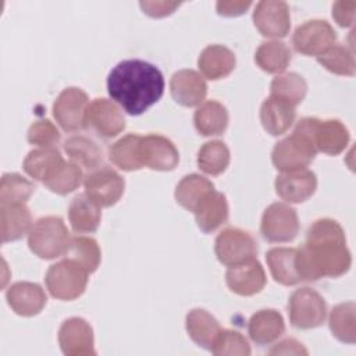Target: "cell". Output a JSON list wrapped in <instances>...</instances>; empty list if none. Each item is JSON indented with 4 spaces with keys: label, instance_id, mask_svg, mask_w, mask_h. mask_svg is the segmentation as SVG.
Listing matches in <instances>:
<instances>
[{
    "label": "cell",
    "instance_id": "f1b7e54d",
    "mask_svg": "<svg viewBox=\"0 0 356 356\" xmlns=\"http://www.w3.org/2000/svg\"><path fill=\"white\" fill-rule=\"evenodd\" d=\"M193 122L200 135L217 136L224 134L228 127V111L221 103L209 100L197 107Z\"/></svg>",
    "mask_w": 356,
    "mask_h": 356
},
{
    "label": "cell",
    "instance_id": "5b68a950",
    "mask_svg": "<svg viewBox=\"0 0 356 356\" xmlns=\"http://www.w3.org/2000/svg\"><path fill=\"white\" fill-rule=\"evenodd\" d=\"M88 275L89 273L82 266L65 257L49 267L46 273V286L53 298L74 300L85 292Z\"/></svg>",
    "mask_w": 356,
    "mask_h": 356
},
{
    "label": "cell",
    "instance_id": "8d00e7d4",
    "mask_svg": "<svg viewBox=\"0 0 356 356\" xmlns=\"http://www.w3.org/2000/svg\"><path fill=\"white\" fill-rule=\"evenodd\" d=\"M65 257L72 259L89 274L95 273L102 260V252L97 242L89 236H72Z\"/></svg>",
    "mask_w": 356,
    "mask_h": 356
},
{
    "label": "cell",
    "instance_id": "7402d4cb",
    "mask_svg": "<svg viewBox=\"0 0 356 356\" xmlns=\"http://www.w3.org/2000/svg\"><path fill=\"white\" fill-rule=\"evenodd\" d=\"M248 332L254 343L270 345L285 332V323L277 310L263 309L250 317Z\"/></svg>",
    "mask_w": 356,
    "mask_h": 356
},
{
    "label": "cell",
    "instance_id": "52a82bcc",
    "mask_svg": "<svg viewBox=\"0 0 356 356\" xmlns=\"http://www.w3.org/2000/svg\"><path fill=\"white\" fill-rule=\"evenodd\" d=\"M299 124L309 134L317 152L337 156L345 150L349 142V132L339 120H318L306 117Z\"/></svg>",
    "mask_w": 356,
    "mask_h": 356
},
{
    "label": "cell",
    "instance_id": "cb8c5ba5",
    "mask_svg": "<svg viewBox=\"0 0 356 356\" xmlns=\"http://www.w3.org/2000/svg\"><path fill=\"white\" fill-rule=\"evenodd\" d=\"M296 117L295 107L277 97H267L260 107V121L263 128L273 136L285 134Z\"/></svg>",
    "mask_w": 356,
    "mask_h": 356
},
{
    "label": "cell",
    "instance_id": "f546056e",
    "mask_svg": "<svg viewBox=\"0 0 356 356\" xmlns=\"http://www.w3.org/2000/svg\"><path fill=\"white\" fill-rule=\"evenodd\" d=\"M63 163L64 159L56 147H40L28 153L22 167L31 178L44 182Z\"/></svg>",
    "mask_w": 356,
    "mask_h": 356
},
{
    "label": "cell",
    "instance_id": "d4e9b609",
    "mask_svg": "<svg viewBox=\"0 0 356 356\" xmlns=\"http://www.w3.org/2000/svg\"><path fill=\"white\" fill-rule=\"evenodd\" d=\"M193 213L200 231L204 234L214 232L228 220L227 197L214 189L197 204Z\"/></svg>",
    "mask_w": 356,
    "mask_h": 356
},
{
    "label": "cell",
    "instance_id": "83f0119b",
    "mask_svg": "<svg viewBox=\"0 0 356 356\" xmlns=\"http://www.w3.org/2000/svg\"><path fill=\"white\" fill-rule=\"evenodd\" d=\"M100 209L86 195L75 196L68 207V220L72 229L78 234L95 232L102 220Z\"/></svg>",
    "mask_w": 356,
    "mask_h": 356
},
{
    "label": "cell",
    "instance_id": "9a60e30c",
    "mask_svg": "<svg viewBox=\"0 0 356 356\" xmlns=\"http://www.w3.org/2000/svg\"><path fill=\"white\" fill-rule=\"evenodd\" d=\"M253 22L263 36L284 38L291 29L289 7L285 1H259L253 11Z\"/></svg>",
    "mask_w": 356,
    "mask_h": 356
},
{
    "label": "cell",
    "instance_id": "836d02e7",
    "mask_svg": "<svg viewBox=\"0 0 356 356\" xmlns=\"http://www.w3.org/2000/svg\"><path fill=\"white\" fill-rule=\"evenodd\" d=\"M356 305L355 302H345L337 305L328 318L332 335L345 343L356 342Z\"/></svg>",
    "mask_w": 356,
    "mask_h": 356
},
{
    "label": "cell",
    "instance_id": "d590c367",
    "mask_svg": "<svg viewBox=\"0 0 356 356\" xmlns=\"http://www.w3.org/2000/svg\"><path fill=\"white\" fill-rule=\"evenodd\" d=\"M140 135L129 134L124 138L118 139L115 143L111 145L108 150L110 161L124 170V171H136L142 168V164L138 157V145H139Z\"/></svg>",
    "mask_w": 356,
    "mask_h": 356
},
{
    "label": "cell",
    "instance_id": "484cf974",
    "mask_svg": "<svg viewBox=\"0 0 356 356\" xmlns=\"http://www.w3.org/2000/svg\"><path fill=\"white\" fill-rule=\"evenodd\" d=\"M1 242H13L29 234L32 228V216L25 203L0 204Z\"/></svg>",
    "mask_w": 356,
    "mask_h": 356
},
{
    "label": "cell",
    "instance_id": "7bdbcfd3",
    "mask_svg": "<svg viewBox=\"0 0 356 356\" xmlns=\"http://www.w3.org/2000/svg\"><path fill=\"white\" fill-rule=\"evenodd\" d=\"M61 135L56 125L47 120H36L28 129V142L39 147H54L58 145Z\"/></svg>",
    "mask_w": 356,
    "mask_h": 356
},
{
    "label": "cell",
    "instance_id": "74e56055",
    "mask_svg": "<svg viewBox=\"0 0 356 356\" xmlns=\"http://www.w3.org/2000/svg\"><path fill=\"white\" fill-rule=\"evenodd\" d=\"M229 164V150L221 140L206 142L197 152V165L209 175H220Z\"/></svg>",
    "mask_w": 356,
    "mask_h": 356
},
{
    "label": "cell",
    "instance_id": "d6a6232c",
    "mask_svg": "<svg viewBox=\"0 0 356 356\" xmlns=\"http://www.w3.org/2000/svg\"><path fill=\"white\" fill-rule=\"evenodd\" d=\"M254 61L268 74H281L291 63V50L280 40L263 42L256 50Z\"/></svg>",
    "mask_w": 356,
    "mask_h": 356
},
{
    "label": "cell",
    "instance_id": "277c9868",
    "mask_svg": "<svg viewBox=\"0 0 356 356\" xmlns=\"http://www.w3.org/2000/svg\"><path fill=\"white\" fill-rule=\"evenodd\" d=\"M316 153L317 150L309 134L298 122L292 135L275 143L271 160L275 168L281 172H291L305 170L314 160Z\"/></svg>",
    "mask_w": 356,
    "mask_h": 356
},
{
    "label": "cell",
    "instance_id": "ba28073f",
    "mask_svg": "<svg viewBox=\"0 0 356 356\" xmlns=\"http://www.w3.org/2000/svg\"><path fill=\"white\" fill-rule=\"evenodd\" d=\"M214 252L220 263L231 267L256 259L257 243L249 232L229 227L216 238Z\"/></svg>",
    "mask_w": 356,
    "mask_h": 356
},
{
    "label": "cell",
    "instance_id": "ab89813d",
    "mask_svg": "<svg viewBox=\"0 0 356 356\" xmlns=\"http://www.w3.org/2000/svg\"><path fill=\"white\" fill-rule=\"evenodd\" d=\"M82 179L83 172L79 164L74 161H64L57 168V171L43 184L49 191L57 195H67L75 191L82 184Z\"/></svg>",
    "mask_w": 356,
    "mask_h": 356
},
{
    "label": "cell",
    "instance_id": "8992f818",
    "mask_svg": "<svg viewBox=\"0 0 356 356\" xmlns=\"http://www.w3.org/2000/svg\"><path fill=\"white\" fill-rule=\"evenodd\" d=\"M288 309L291 324L299 330L320 327L327 317V303L324 298L310 288H299L292 292Z\"/></svg>",
    "mask_w": 356,
    "mask_h": 356
},
{
    "label": "cell",
    "instance_id": "d6986e66",
    "mask_svg": "<svg viewBox=\"0 0 356 356\" xmlns=\"http://www.w3.org/2000/svg\"><path fill=\"white\" fill-rule=\"evenodd\" d=\"M170 92L178 104L195 107L203 103L207 95V85L203 76L195 70H181L171 76Z\"/></svg>",
    "mask_w": 356,
    "mask_h": 356
},
{
    "label": "cell",
    "instance_id": "b9f144b4",
    "mask_svg": "<svg viewBox=\"0 0 356 356\" xmlns=\"http://www.w3.org/2000/svg\"><path fill=\"white\" fill-rule=\"evenodd\" d=\"M211 353L216 356H249L250 345L241 332L221 330L213 343Z\"/></svg>",
    "mask_w": 356,
    "mask_h": 356
},
{
    "label": "cell",
    "instance_id": "9c48e42d",
    "mask_svg": "<svg viewBox=\"0 0 356 356\" xmlns=\"http://www.w3.org/2000/svg\"><path fill=\"white\" fill-rule=\"evenodd\" d=\"M260 231L264 239L273 243L293 241L299 232L296 210L286 203L270 204L263 213Z\"/></svg>",
    "mask_w": 356,
    "mask_h": 356
},
{
    "label": "cell",
    "instance_id": "8fae6325",
    "mask_svg": "<svg viewBox=\"0 0 356 356\" xmlns=\"http://www.w3.org/2000/svg\"><path fill=\"white\" fill-rule=\"evenodd\" d=\"M85 195L99 207L114 206L124 193V178L110 167H100L86 175Z\"/></svg>",
    "mask_w": 356,
    "mask_h": 356
},
{
    "label": "cell",
    "instance_id": "44dd1931",
    "mask_svg": "<svg viewBox=\"0 0 356 356\" xmlns=\"http://www.w3.org/2000/svg\"><path fill=\"white\" fill-rule=\"evenodd\" d=\"M266 261L275 282L291 286L302 282L298 261V249L273 248L266 253Z\"/></svg>",
    "mask_w": 356,
    "mask_h": 356
},
{
    "label": "cell",
    "instance_id": "ee69618b",
    "mask_svg": "<svg viewBox=\"0 0 356 356\" xmlns=\"http://www.w3.org/2000/svg\"><path fill=\"white\" fill-rule=\"evenodd\" d=\"M355 1H337L332 4V17L339 26H352L355 19Z\"/></svg>",
    "mask_w": 356,
    "mask_h": 356
},
{
    "label": "cell",
    "instance_id": "3957f363",
    "mask_svg": "<svg viewBox=\"0 0 356 356\" xmlns=\"http://www.w3.org/2000/svg\"><path fill=\"white\" fill-rule=\"evenodd\" d=\"M71 235L63 218L47 216L39 218L28 236L29 249L40 259L51 260L64 256L68 250Z\"/></svg>",
    "mask_w": 356,
    "mask_h": 356
},
{
    "label": "cell",
    "instance_id": "60d3db41",
    "mask_svg": "<svg viewBox=\"0 0 356 356\" xmlns=\"http://www.w3.org/2000/svg\"><path fill=\"white\" fill-rule=\"evenodd\" d=\"M317 61L330 72L342 75V76H353L356 71V64L353 58L352 50H349L343 44H334L324 54L317 57Z\"/></svg>",
    "mask_w": 356,
    "mask_h": 356
},
{
    "label": "cell",
    "instance_id": "30bf717a",
    "mask_svg": "<svg viewBox=\"0 0 356 356\" xmlns=\"http://www.w3.org/2000/svg\"><path fill=\"white\" fill-rule=\"evenodd\" d=\"M337 33L324 19H310L299 25L292 36L295 50L305 56H321L335 44Z\"/></svg>",
    "mask_w": 356,
    "mask_h": 356
},
{
    "label": "cell",
    "instance_id": "4dcf8cb0",
    "mask_svg": "<svg viewBox=\"0 0 356 356\" xmlns=\"http://www.w3.org/2000/svg\"><path fill=\"white\" fill-rule=\"evenodd\" d=\"M214 191L211 181L199 174H189L184 177L175 188V200L188 211H195L197 204Z\"/></svg>",
    "mask_w": 356,
    "mask_h": 356
},
{
    "label": "cell",
    "instance_id": "4fadbf2b",
    "mask_svg": "<svg viewBox=\"0 0 356 356\" xmlns=\"http://www.w3.org/2000/svg\"><path fill=\"white\" fill-rule=\"evenodd\" d=\"M89 106L88 95L79 88L64 89L53 104V115L65 132L85 128V113Z\"/></svg>",
    "mask_w": 356,
    "mask_h": 356
},
{
    "label": "cell",
    "instance_id": "7a4b0ae2",
    "mask_svg": "<svg viewBox=\"0 0 356 356\" xmlns=\"http://www.w3.org/2000/svg\"><path fill=\"white\" fill-rule=\"evenodd\" d=\"M161 71L143 60L120 61L107 76V92L125 113L140 115L164 93Z\"/></svg>",
    "mask_w": 356,
    "mask_h": 356
},
{
    "label": "cell",
    "instance_id": "ffe728a7",
    "mask_svg": "<svg viewBox=\"0 0 356 356\" xmlns=\"http://www.w3.org/2000/svg\"><path fill=\"white\" fill-rule=\"evenodd\" d=\"M8 306L24 317H32L42 312L46 306L47 296L40 285L26 281L13 284L6 293Z\"/></svg>",
    "mask_w": 356,
    "mask_h": 356
},
{
    "label": "cell",
    "instance_id": "f6af8a7d",
    "mask_svg": "<svg viewBox=\"0 0 356 356\" xmlns=\"http://www.w3.org/2000/svg\"><path fill=\"white\" fill-rule=\"evenodd\" d=\"M140 8L145 14L153 17V18H161L165 15H170L174 13L177 7H179V3L177 1H140Z\"/></svg>",
    "mask_w": 356,
    "mask_h": 356
},
{
    "label": "cell",
    "instance_id": "5bb4252c",
    "mask_svg": "<svg viewBox=\"0 0 356 356\" xmlns=\"http://www.w3.org/2000/svg\"><path fill=\"white\" fill-rule=\"evenodd\" d=\"M85 128L93 129L99 136L114 138L125 129V118L114 102L95 99L86 108Z\"/></svg>",
    "mask_w": 356,
    "mask_h": 356
},
{
    "label": "cell",
    "instance_id": "bcb514c9",
    "mask_svg": "<svg viewBox=\"0 0 356 356\" xmlns=\"http://www.w3.org/2000/svg\"><path fill=\"white\" fill-rule=\"evenodd\" d=\"M250 6V1H218L216 7L217 13L222 17H238L246 13Z\"/></svg>",
    "mask_w": 356,
    "mask_h": 356
},
{
    "label": "cell",
    "instance_id": "e0dca14e",
    "mask_svg": "<svg viewBox=\"0 0 356 356\" xmlns=\"http://www.w3.org/2000/svg\"><path fill=\"white\" fill-rule=\"evenodd\" d=\"M228 288L241 296H252L259 293L266 285V273L261 264L256 260L231 266L225 274Z\"/></svg>",
    "mask_w": 356,
    "mask_h": 356
},
{
    "label": "cell",
    "instance_id": "e575fe53",
    "mask_svg": "<svg viewBox=\"0 0 356 356\" xmlns=\"http://www.w3.org/2000/svg\"><path fill=\"white\" fill-rule=\"evenodd\" d=\"M270 92L273 97L286 102L295 107L305 99L307 92V83L299 74L286 72L277 75L271 81Z\"/></svg>",
    "mask_w": 356,
    "mask_h": 356
},
{
    "label": "cell",
    "instance_id": "2e32d148",
    "mask_svg": "<svg viewBox=\"0 0 356 356\" xmlns=\"http://www.w3.org/2000/svg\"><path fill=\"white\" fill-rule=\"evenodd\" d=\"M58 343L65 356L96 355L93 348V330L81 317L65 320L58 330Z\"/></svg>",
    "mask_w": 356,
    "mask_h": 356
},
{
    "label": "cell",
    "instance_id": "f35d334b",
    "mask_svg": "<svg viewBox=\"0 0 356 356\" xmlns=\"http://www.w3.org/2000/svg\"><path fill=\"white\" fill-rule=\"evenodd\" d=\"M35 191V185L17 172L3 174L0 182V204L26 203Z\"/></svg>",
    "mask_w": 356,
    "mask_h": 356
},
{
    "label": "cell",
    "instance_id": "1f68e13d",
    "mask_svg": "<svg viewBox=\"0 0 356 356\" xmlns=\"http://www.w3.org/2000/svg\"><path fill=\"white\" fill-rule=\"evenodd\" d=\"M64 152L74 163L88 170L96 168L103 160L102 147L95 140L83 135H75L68 138L64 142Z\"/></svg>",
    "mask_w": 356,
    "mask_h": 356
},
{
    "label": "cell",
    "instance_id": "7dc6e473",
    "mask_svg": "<svg viewBox=\"0 0 356 356\" xmlns=\"http://www.w3.org/2000/svg\"><path fill=\"white\" fill-rule=\"evenodd\" d=\"M270 355H307V350L296 339L288 338L270 349Z\"/></svg>",
    "mask_w": 356,
    "mask_h": 356
},
{
    "label": "cell",
    "instance_id": "6da1fadb",
    "mask_svg": "<svg viewBox=\"0 0 356 356\" xmlns=\"http://www.w3.org/2000/svg\"><path fill=\"white\" fill-rule=\"evenodd\" d=\"M298 261L303 281L343 275L352 257L342 227L331 218L316 220L307 229L306 242L298 249Z\"/></svg>",
    "mask_w": 356,
    "mask_h": 356
},
{
    "label": "cell",
    "instance_id": "603a6c76",
    "mask_svg": "<svg viewBox=\"0 0 356 356\" xmlns=\"http://www.w3.org/2000/svg\"><path fill=\"white\" fill-rule=\"evenodd\" d=\"M236 64L235 54L222 44H210L199 56L197 65L200 72L210 81L228 76Z\"/></svg>",
    "mask_w": 356,
    "mask_h": 356
},
{
    "label": "cell",
    "instance_id": "4316f807",
    "mask_svg": "<svg viewBox=\"0 0 356 356\" xmlns=\"http://www.w3.org/2000/svg\"><path fill=\"white\" fill-rule=\"evenodd\" d=\"M185 325H186V331H188V335L191 337V339L196 345H199L207 350H211L213 343H214L218 332L221 331V327H220V323L217 321V318L213 317L204 309L191 310L186 314Z\"/></svg>",
    "mask_w": 356,
    "mask_h": 356
},
{
    "label": "cell",
    "instance_id": "7c38bea8",
    "mask_svg": "<svg viewBox=\"0 0 356 356\" xmlns=\"http://www.w3.org/2000/svg\"><path fill=\"white\" fill-rule=\"evenodd\" d=\"M138 157L142 167L145 165L156 171H171L179 161V153L175 145L165 136L156 134L140 136Z\"/></svg>",
    "mask_w": 356,
    "mask_h": 356
},
{
    "label": "cell",
    "instance_id": "ac0fdd59",
    "mask_svg": "<svg viewBox=\"0 0 356 356\" xmlns=\"http://www.w3.org/2000/svg\"><path fill=\"white\" fill-rule=\"evenodd\" d=\"M316 174L307 168L282 172L275 178V192L288 203H302L307 200L316 192Z\"/></svg>",
    "mask_w": 356,
    "mask_h": 356
}]
</instances>
